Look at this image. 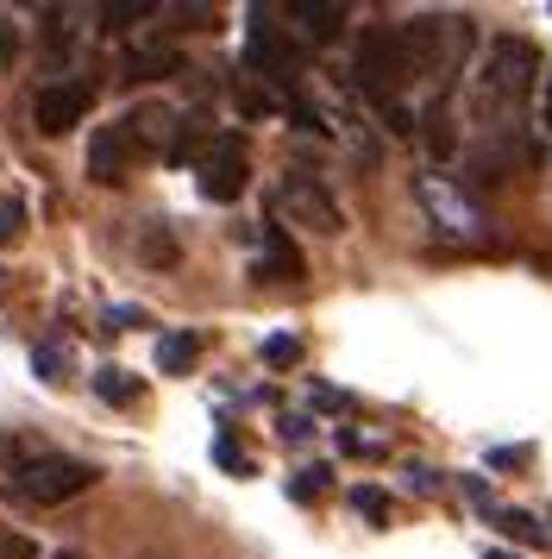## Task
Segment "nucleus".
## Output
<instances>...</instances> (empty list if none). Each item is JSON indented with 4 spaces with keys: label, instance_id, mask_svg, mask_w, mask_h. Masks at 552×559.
Masks as SVG:
<instances>
[{
    "label": "nucleus",
    "instance_id": "obj_24",
    "mask_svg": "<svg viewBox=\"0 0 552 559\" xmlns=\"http://www.w3.org/2000/svg\"><path fill=\"white\" fill-rule=\"evenodd\" d=\"M0 559H38V547H32V534H20V528H0Z\"/></svg>",
    "mask_w": 552,
    "mask_h": 559
},
{
    "label": "nucleus",
    "instance_id": "obj_26",
    "mask_svg": "<svg viewBox=\"0 0 552 559\" xmlns=\"http://www.w3.org/2000/svg\"><path fill=\"white\" fill-rule=\"evenodd\" d=\"M145 264H176V239L170 233H151L145 239Z\"/></svg>",
    "mask_w": 552,
    "mask_h": 559
},
{
    "label": "nucleus",
    "instance_id": "obj_27",
    "mask_svg": "<svg viewBox=\"0 0 552 559\" xmlns=\"http://www.w3.org/2000/svg\"><path fill=\"white\" fill-rule=\"evenodd\" d=\"M13 57H20V32L0 20V70H13Z\"/></svg>",
    "mask_w": 552,
    "mask_h": 559
},
{
    "label": "nucleus",
    "instance_id": "obj_5",
    "mask_svg": "<svg viewBox=\"0 0 552 559\" xmlns=\"http://www.w3.org/2000/svg\"><path fill=\"white\" fill-rule=\"evenodd\" d=\"M415 195H421L433 233H446V239H458V246H490V214L465 195V182L458 177H446V170H421V177H415Z\"/></svg>",
    "mask_w": 552,
    "mask_h": 559
},
{
    "label": "nucleus",
    "instance_id": "obj_7",
    "mask_svg": "<svg viewBox=\"0 0 552 559\" xmlns=\"http://www.w3.org/2000/svg\"><path fill=\"white\" fill-rule=\"evenodd\" d=\"M195 182H201V195H207V202H239V195H245V182H251L245 139H239V132L207 139L201 157H195Z\"/></svg>",
    "mask_w": 552,
    "mask_h": 559
},
{
    "label": "nucleus",
    "instance_id": "obj_28",
    "mask_svg": "<svg viewBox=\"0 0 552 559\" xmlns=\"http://www.w3.org/2000/svg\"><path fill=\"white\" fill-rule=\"evenodd\" d=\"M107 328H145V308H107Z\"/></svg>",
    "mask_w": 552,
    "mask_h": 559
},
{
    "label": "nucleus",
    "instance_id": "obj_12",
    "mask_svg": "<svg viewBox=\"0 0 552 559\" xmlns=\"http://www.w3.org/2000/svg\"><path fill=\"white\" fill-rule=\"evenodd\" d=\"M289 20H296L301 32H308V38H339V32H346V7H339V0H289Z\"/></svg>",
    "mask_w": 552,
    "mask_h": 559
},
{
    "label": "nucleus",
    "instance_id": "obj_20",
    "mask_svg": "<svg viewBox=\"0 0 552 559\" xmlns=\"http://www.w3.org/2000/svg\"><path fill=\"white\" fill-rule=\"evenodd\" d=\"M301 358V340L296 333H276V340H264V365H276V371H289Z\"/></svg>",
    "mask_w": 552,
    "mask_h": 559
},
{
    "label": "nucleus",
    "instance_id": "obj_25",
    "mask_svg": "<svg viewBox=\"0 0 552 559\" xmlns=\"http://www.w3.org/2000/svg\"><path fill=\"white\" fill-rule=\"evenodd\" d=\"M376 114H383V127L396 132V139H408V132H415V114H408V107H401V102H383V107H376Z\"/></svg>",
    "mask_w": 552,
    "mask_h": 559
},
{
    "label": "nucleus",
    "instance_id": "obj_6",
    "mask_svg": "<svg viewBox=\"0 0 552 559\" xmlns=\"http://www.w3.org/2000/svg\"><path fill=\"white\" fill-rule=\"evenodd\" d=\"M276 221H289V227L301 233H321V239H339L346 233V214H339V202L326 195L321 177H308V170H289V177H276Z\"/></svg>",
    "mask_w": 552,
    "mask_h": 559
},
{
    "label": "nucleus",
    "instance_id": "obj_34",
    "mask_svg": "<svg viewBox=\"0 0 552 559\" xmlns=\"http://www.w3.org/2000/svg\"><path fill=\"white\" fill-rule=\"evenodd\" d=\"M57 559H82V554H57Z\"/></svg>",
    "mask_w": 552,
    "mask_h": 559
},
{
    "label": "nucleus",
    "instance_id": "obj_10",
    "mask_svg": "<svg viewBox=\"0 0 552 559\" xmlns=\"http://www.w3.org/2000/svg\"><path fill=\"white\" fill-rule=\"evenodd\" d=\"M139 164H145V145L132 139L125 120H113V127H100L95 139H88V177L95 182H125Z\"/></svg>",
    "mask_w": 552,
    "mask_h": 559
},
{
    "label": "nucleus",
    "instance_id": "obj_29",
    "mask_svg": "<svg viewBox=\"0 0 552 559\" xmlns=\"http://www.w3.org/2000/svg\"><path fill=\"white\" fill-rule=\"evenodd\" d=\"M326 490V472L314 465V472H301V484H296V497H321Z\"/></svg>",
    "mask_w": 552,
    "mask_h": 559
},
{
    "label": "nucleus",
    "instance_id": "obj_19",
    "mask_svg": "<svg viewBox=\"0 0 552 559\" xmlns=\"http://www.w3.org/2000/svg\"><path fill=\"white\" fill-rule=\"evenodd\" d=\"M32 371L45 383H63L70 378V353H57V346H32Z\"/></svg>",
    "mask_w": 552,
    "mask_h": 559
},
{
    "label": "nucleus",
    "instance_id": "obj_32",
    "mask_svg": "<svg viewBox=\"0 0 552 559\" xmlns=\"http://www.w3.org/2000/svg\"><path fill=\"white\" fill-rule=\"evenodd\" d=\"M483 559H515V554H483Z\"/></svg>",
    "mask_w": 552,
    "mask_h": 559
},
{
    "label": "nucleus",
    "instance_id": "obj_14",
    "mask_svg": "<svg viewBox=\"0 0 552 559\" xmlns=\"http://www.w3.org/2000/svg\"><path fill=\"white\" fill-rule=\"evenodd\" d=\"M415 127H421V139H427V152H433V157H452V152H458V132H452V107L440 102V95L427 102V114L415 120Z\"/></svg>",
    "mask_w": 552,
    "mask_h": 559
},
{
    "label": "nucleus",
    "instance_id": "obj_2",
    "mask_svg": "<svg viewBox=\"0 0 552 559\" xmlns=\"http://www.w3.org/2000/svg\"><path fill=\"white\" fill-rule=\"evenodd\" d=\"M401 45H408L415 76H427L440 88V102H446V88L465 76V63H471V51H477V26L465 13H421V20L401 26Z\"/></svg>",
    "mask_w": 552,
    "mask_h": 559
},
{
    "label": "nucleus",
    "instance_id": "obj_9",
    "mask_svg": "<svg viewBox=\"0 0 552 559\" xmlns=\"http://www.w3.org/2000/svg\"><path fill=\"white\" fill-rule=\"evenodd\" d=\"M88 107H95V88L88 82H50V88H38V102H32V127L45 132V139H63L70 127L88 120Z\"/></svg>",
    "mask_w": 552,
    "mask_h": 559
},
{
    "label": "nucleus",
    "instance_id": "obj_23",
    "mask_svg": "<svg viewBox=\"0 0 552 559\" xmlns=\"http://www.w3.org/2000/svg\"><path fill=\"white\" fill-rule=\"evenodd\" d=\"M20 233H25V207H20V202H7V195H0V246H13Z\"/></svg>",
    "mask_w": 552,
    "mask_h": 559
},
{
    "label": "nucleus",
    "instance_id": "obj_1",
    "mask_svg": "<svg viewBox=\"0 0 552 559\" xmlns=\"http://www.w3.org/2000/svg\"><path fill=\"white\" fill-rule=\"evenodd\" d=\"M533 88H540V51L527 38H515V32L490 38V51L477 57V76H471V114L483 127V139H515Z\"/></svg>",
    "mask_w": 552,
    "mask_h": 559
},
{
    "label": "nucleus",
    "instance_id": "obj_16",
    "mask_svg": "<svg viewBox=\"0 0 552 559\" xmlns=\"http://www.w3.org/2000/svg\"><path fill=\"white\" fill-rule=\"evenodd\" d=\"M95 396H100V403H139V383H132V378H125V371H120V365H107V371H95Z\"/></svg>",
    "mask_w": 552,
    "mask_h": 559
},
{
    "label": "nucleus",
    "instance_id": "obj_30",
    "mask_svg": "<svg viewBox=\"0 0 552 559\" xmlns=\"http://www.w3.org/2000/svg\"><path fill=\"white\" fill-rule=\"evenodd\" d=\"M490 465H527V447H496V453H490Z\"/></svg>",
    "mask_w": 552,
    "mask_h": 559
},
{
    "label": "nucleus",
    "instance_id": "obj_33",
    "mask_svg": "<svg viewBox=\"0 0 552 559\" xmlns=\"http://www.w3.org/2000/svg\"><path fill=\"white\" fill-rule=\"evenodd\" d=\"M0 296H7V271H0Z\"/></svg>",
    "mask_w": 552,
    "mask_h": 559
},
{
    "label": "nucleus",
    "instance_id": "obj_15",
    "mask_svg": "<svg viewBox=\"0 0 552 559\" xmlns=\"http://www.w3.org/2000/svg\"><path fill=\"white\" fill-rule=\"evenodd\" d=\"M125 70H132V82H151V76H170V70H182V57H176L170 45H139Z\"/></svg>",
    "mask_w": 552,
    "mask_h": 559
},
{
    "label": "nucleus",
    "instance_id": "obj_31",
    "mask_svg": "<svg viewBox=\"0 0 552 559\" xmlns=\"http://www.w3.org/2000/svg\"><path fill=\"white\" fill-rule=\"evenodd\" d=\"M540 127L552 132V70H547V88H540Z\"/></svg>",
    "mask_w": 552,
    "mask_h": 559
},
{
    "label": "nucleus",
    "instance_id": "obj_13",
    "mask_svg": "<svg viewBox=\"0 0 552 559\" xmlns=\"http://www.w3.org/2000/svg\"><path fill=\"white\" fill-rule=\"evenodd\" d=\"M201 365V333H164L157 340V371L164 378H189Z\"/></svg>",
    "mask_w": 552,
    "mask_h": 559
},
{
    "label": "nucleus",
    "instance_id": "obj_18",
    "mask_svg": "<svg viewBox=\"0 0 552 559\" xmlns=\"http://www.w3.org/2000/svg\"><path fill=\"white\" fill-rule=\"evenodd\" d=\"M490 515H496V522L515 534L521 547H540V540H547V534H540V522H533V515H521V509H490Z\"/></svg>",
    "mask_w": 552,
    "mask_h": 559
},
{
    "label": "nucleus",
    "instance_id": "obj_17",
    "mask_svg": "<svg viewBox=\"0 0 552 559\" xmlns=\"http://www.w3.org/2000/svg\"><path fill=\"white\" fill-rule=\"evenodd\" d=\"M132 20H157V0H120V7H100V26L125 32Z\"/></svg>",
    "mask_w": 552,
    "mask_h": 559
},
{
    "label": "nucleus",
    "instance_id": "obj_21",
    "mask_svg": "<svg viewBox=\"0 0 552 559\" xmlns=\"http://www.w3.org/2000/svg\"><path fill=\"white\" fill-rule=\"evenodd\" d=\"M351 503H358V515H371V522H389V497L371 490V484H358V490H351Z\"/></svg>",
    "mask_w": 552,
    "mask_h": 559
},
{
    "label": "nucleus",
    "instance_id": "obj_11",
    "mask_svg": "<svg viewBox=\"0 0 552 559\" xmlns=\"http://www.w3.org/2000/svg\"><path fill=\"white\" fill-rule=\"evenodd\" d=\"M308 264H301V252H296V239L283 227H264L257 233V258H251V277H271V283H296Z\"/></svg>",
    "mask_w": 552,
    "mask_h": 559
},
{
    "label": "nucleus",
    "instance_id": "obj_22",
    "mask_svg": "<svg viewBox=\"0 0 552 559\" xmlns=\"http://www.w3.org/2000/svg\"><path fill=\"white\" fill-rule=\"evenodd\" d=\"M214 459H220L226 472H239V478H245V472H251L245 447H239V440H232V433H220V440H214Z\"/></svg>",
    "mask_w": 552,
    "mask_h": 559
},
{
    "label": "nucleus",
    "instance_id": "obj_4",
    "mask_svg": "<svg viewBox=\"0 0 552 559\" xmlns=\"http://www.w3.org/2000/svg\"><path fill=\"white\" fill-rule=\"evenodd\" d=\"M95 465L88 459H70V453H38L25 459V465H13V478H7V490L20 497V503L32 509H57L70 503V497H82V490H95Z\"/></svg>",
    "mask_w": 552,
    "mask_h": 559
},
{
    "label": "nucleus",
    "instance_id": "obj_3",
    "mask_svg": "<svg viewBox=\"0 0 552 559\" xmlns=\"http://www.w3.org/2000/svg\"><path fill=\"white\" fill-rule=\"evenodd\" d=\"M351 82H358V95H371L376 107H383V102H401V88L415 82V63H408L401 26H364V32H358V51H351Z\"/></svg>",
    "mask_w": 552,
    "mask_h": 559
},
{
    "label": "nucleus",
    "instance_id": "obj_8",
    "mask_svg": "<svg viewBox=\"0 0 552 559\" xmlns=\"http://www.w3.org/2000/svg\"><path fill=\"white\" fill-rule=\"evenodd\" d=\"M245 70L251 76H264V82H296L301 76V51L289 45V32L283 26H271L264 7L251 13V26H245Z\"/></svg>",
    "mask_w": 552,
    "mask_h": 559
}]
</instances>
